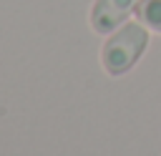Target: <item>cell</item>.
<instances>
[{
  "instance_id": "2",
  "label": "cell",
  "mask_w": 161,
  "mask_h": 156,
  "mask_svg": "<svg viewBox=\"0 0 161 156\" xmlns=\"http://www.w3.org/2000/svg\"><path fill=\"white\" fill-rule=\"evenodd\" d=\"M136 3L138 0H93L91 28L98 35L116 33L121 28V23H126V18L131 15V10H136Z\"/></svg>"
},
{
  "instance_id": "3",
  "label": "cell",
  "mask_w": 161,
  "mask_h": 156,
  "mask_svg": "<svg viewBox=\"0 0 161 156\" xmlns=\"http://www.w3.org/2000/svg\"><path fill=\"white\" fill-rule=\"evenodd\" d=\"M136 18L146 28L161 33V0H138L136 3Z\"/></svg>"
},
{
  "instance_id": "1",
  "label": "cell",
  "mask_w": 161,
  "mask_h": 156,
  "mask_svg": "<svg viewBox=\"0 0 161 156\" xmlns=\"http://www.w3.org/2000/svg\"><path fill=\"white\" fill-rule=\"evenodd\" d=\"M148 48V30L143 23H123L103 45L101 60L108 75L128 73Z\"/></svg>"
}]
</instances>
